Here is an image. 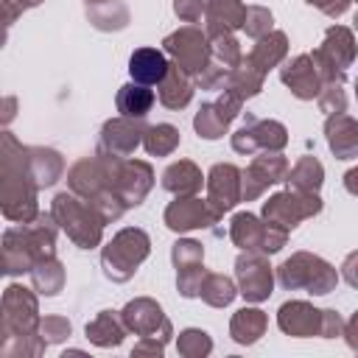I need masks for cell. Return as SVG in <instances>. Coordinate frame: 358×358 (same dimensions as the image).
Wrapping results in <instances>:
<instances>
[{"label": "cell", "instance_id": "6da1fadb", "mask_svg": "<svg viewBox=\"0 0 358 358\" xmlns=\"http://www.w3.org/2000/svg\"><path fill=\"white\" fill-rule=\"evenodd\" d=\"M53 218L67 229V235L78 243V246H84V249H90V246H95L98 241H101V227H103V218L95 213V207H84V204H78L73 196H67V193H62V196H56L53 199Z\"/></svg>", "mask_w": 358, "mask_h": 358}, {"label": "cell", "instance_id": "7a4b0ae2", "mask_svg": "<svg viewBox=\"0 0 358 358\" xmlns=\"http://www.w3.org/2000/svg\"><path fill=\"white\" fill-rule=\"evenodd\" d=\"M145 255H148V235L143 229H123L103 249V268L112 280H129Z\"/></svg>", "mask_w": 358, "mask_h": 358}, {"label": "cell", "instance_id": "3957f363", "mask_svg": "<svg viewBox=\"0 0 358 358\" xmlns=\"http://www.w3.org/2000/svg\"><path fill=\"white\" fill-rule=\"evenodd\" d=\"M280 280L288 288L302 285L310 294H327L336 285V271L313 255H294L280 266Z\"/></svg>", "mask_w": 358, "mask_h": 358}, {"label": "cell", "instance_id": "277c9868", "mask_svg": "<svg viewBox=\"0 0 358 358\" xmlns=\"http://www.w3.org/2000/svg\"><path fill=\"white\" fill-rule=\"evenodd\" d=\"M319 210H322V201L313 193L296 190V193H277V196H271L266 201V207H263V215H266L268 224H274L280 229H288V227H296L302 218H308V215H313Z\"/></svg>", "mask_w": 358, "mask_h": 358}, {"label": "cell", "instance_id": "5b68a950", "mask_svg": "<svg viewBox=\"0 0 358 358\" xmlns=\"http://www.w3.org/2000/svg\"><path fill=\"white\" fill-rule=\"evenodd\" d=\"M232 241L243 249H263V252H277L285 243V229L274 224H260L255 215L241 213L232 218Z\"/></svg>", "mask_w": 358, "mask_h": 358}, {"label": "cell", "instance_id": "8992f818", "mask_svg": "<svg viewBox=\"0 0 358 358\" xmlns=\"http://www.w3.org/2000/svg\"><path fill=\"white\" fill-rule=\"evenodd\" d=\"M162 45L185 73H201L207 67V53L210 50H207V39L201 36V31L182 28V31L171 34Z\"/></svg>", "mask_w": 358, "mask_h": 358}, {"label": "cell", "instance_id": "52a82bcc", "mask_svg": "<svg viewBox=\"0 0 358 358\" xmlns=\"http://www.w3.org/2000/svg\"><path fill=\"white\" fill-rule=\"evenodd\" d=\"M241 179L243 173L235 168V165H215L207 176V204L221 215L227 213L229 207H235V201L243 196V187H241Z\"/></svg>", "mask_w": 358, "mask_h": 358}, {"label": "cell", "instance_id": "ba28073f", "mask_svg": "<svg viewBox=\"0 0 358 358\" xmlns=\"http://www.w3.org/2000/svg\"><path fill=\"white\" fill-rule=\"evenodd\" d=\"M285 126L274 120H260L252 126H243L238 134H232V148L241 154H252L255 148H282L285 145Z\"/></svg>", "mask_w": 358, "mask_h": 358}, {"label": "cell", "instance_id": "9c48e42d", "mask_svg": "<svg viewBox=\"0 0 358 358\" xmlns=\"http://www.w3.org/2000/svg\"><path fill=\"white\" fill-rule=\"evenodd\" d=\"M218 218V213L199 199H176L168 210H165V224L176 232L185 229H196V227H210Z\"/></svg>", "mask_w": 358, "mask_h": 358}, {"label": "cell", "instance_id": "30bf717a", "mask_svg": "<svg viewBox=\"0 0 358 358\" xmlns=\"http://www.w3.org/2000/svg\"><path fill=\"white\" fill-rule=\"evenodd\" d=\"M238 280H241V294L246 299H266L271 294V271L263 257L257 255H243L238 257Z\"/></svg>", "mask_w": 358, "mask_h": 358}, {"label": "cell", "instance_id": "8fae6325", "mask_svg": "<svg viewBox=\"0 0 358 358\" xmlns=\"http://www.w3.org/2000/svg\"><path fill=\"white\" fill-rule=\"evenodd\" d=\"M285 176V159L280 154H263L257 157L249 171L243 173V199H255L266 185H274Z\"/></svg>", "mask_w": 358, "mask_h": 358}, {"label": "cell", "instance_id": "7c38bea8", "mask_svg": "<svg viewBox=\"0 0 358 358\" xmlns=\"http://www.w3.org/2000/svg\"><path fill=\"white\" fill-rule=\"evenodd\" d=\"M324 131H327V143H330V148H333L336 157H341V159L358 157V123L352 117L336 112L327 120Z\"/></svg>", "mask_w": 358, "mask_h": 358}, {"label": "cell", "instance_id": "4fadbf2b", "mask_svg": "<svg viewBox=\"0 0 358 358\" xmlns=\"http://www.w3.org/2000/svg\"><path fill=\"white\" fill-rule=\"evenodd\" d=\"M168 67L171 64L165 62V56L154 48H140L129 59V73L134 84H162V78L168 76Z\"/></svg>", "mask_w": 358, "mask_h": 358}, {"label": "cell", "instance_id": "5bb4252c", "mask_svg": "<svg viewBox=\"0 0 358 358\" xmlns=\"http://www.w3.org/2000/svg\"><path fill=\"white\" fill-rule=\"evenodd\" d=\"M313 67L316 64L310 56H296L294 62H288L282 67V81L291 87V92L296 98H313L319 92V76Z\"/></svg>", "mask_w": 358, "mask_h": 358}, {"label": "cell", "instance_id": "9a60e30c", "mask_svg": "<svg viewBox=\"0 0 358 358\" xmlns=\"http://www.w3.org/2000/svg\"><path fill=\"white\" fill-rule=\"evenodd\" d=\"M140 134H145V131H140L137 123H131L129 117H117L103 126L101 140H103V148H109L112 154H131L140 143Z\"/></svg>", "mask_w": 358, "mask_h": 358}, {"label": "cell", "instance_id": "2e32d148", "mask_svg": "<svg viewBox=\"0 0 358 358\" xmlns=\"http://www.w3.org/2000/svg\"><path fill=\"white\" fill-rule=\"evenodd\" d=\"M190 95H193V84H190L187 73L179 64L176 67H168V76L159 84V101L168 109H182V106H187Z\"/></svg>", "mask_w": 358, "mask_h": 358}, {"label": "cell", "instance_id": "e0dca14e", "mask_svg": "<svg viewBox=\"0 0 358 358\" xmlns=\"http://www.w3.org/2000/svg\"><path fill=\"white\" fill-rule=\"evenodd\" d=\"M162 185H165V190H171V193H179V196H190V193H196L199 187H201V173H199V168L193 165V162H173L165 173H162Z\"/></svg>", "mask_w": 358, "mask_h": 358}, {"label": "cell", "instance_id": "ac0fdd59", "mask_svg": "<svg viewBox=\"0 0 358 358\" xmlns=\"http://www.w3.org/2000/svg\"><path fill=\"white\" fill-rule=\"evenodd\" d=\"M207 14H210V31H229L243 25L246 8L238 0H207Z\"/></svg>", "mask_w": 358, "mask_h": 358}, {"label": "cell", "instance_id": "d6986e66", "mask_svg": "<svg viewBox=\"0 0 358 358\" xmlns=\"http://www.w3.org/2000/svg\"><path fill=\"white\" fill-rule=\"evenodd\" d=\"M282 56H285V34H268V36H260V42L255 45V50L249 56V64L257 73H266Z\"/></svg>", "mask_w": 358, "mask_h": 358}, {"label": "cell", "instance_id": "ffe728a7", "mask_svg": "<svg viewBox=\"0 0 358 358\" xmlns=\"http://www.w3.org/2000/svg\"><path fill=\"white\" fill-rule=\"evenodd\" d=\"M319 313L322 310H313L302 302H291V305H282L280 310V324L282 330L288 333H296V336H305V333H313L316 322H319Z\"/></svg>", "mask_w": 358, "mask_h": 358}, {"label": "cell", "instance_id": "44dd1931", "mask_svg": "<svg viewBox=\"0 0 358 358\" xmlns=\"http://www.w3.org/2000/svg\"><path fill=\"white\" fill-rule=\"evenodd\" d=\"M154 103V92L145 90V84H126L117 92V109L123 117H143Z\"/></svg>", "mask_w": 358, "mask_h": 358}, {"label": "cell", "instance_id": "7402d4cb", "mask_svg": "<svg viewBox=\"0 0 358 358\" xmlns=\"http://www.w3.org/2000/svg\"><path fill=\"white\" fill-rule=\"evenodd\" d=\"M28 171H31V179L36 185H53L56 176L62 173V159L56 151H42V148H31V157H28Z\"/></svg>", "mask_w": 358, "mask_h": 358}, {"label": "cell", "instance_id": "603a6c76", "mask_svg": "<svg viewBox=\"0 0 358 358\" xmlns=\"http://www.w3.org/2000/svg\"><path fill=\"white\" fill-rule=\"evenodd\" d=\"M143 143H145L148 154L165 157V154H171V151L179 145V131H176L173 126H168V123H159V126H151V129H145V134H143Z\"/></svg>", "mask_w": 358, "mask_h": 358}, {"label": "cell", "instance_id": "cb8c5ba5", "mask_svg": "<svg viewBox=\"0 0 358 358\" xmlns=\"http://www.w3.org/2000/svg\"><path fill=\"white\" fill-rule=\"evenodd\" d=\"M288 182H291L296 190H302V193H313V190L322 185V165H319L313 157H305V159H299V162L294 165Z\"/></svg>", "mask_w": 358, "mask_h": 358}, {"label": "cell", "instance_id": "d4e9b609", "mask_svg": "<svg viewBox=\"0 0 358 358\" xmlns=\"http://www.w3.org/2000/svg\"><path fill=\"white\" fill-rule=\"evenodd\" d=\"M227 126H229V120L221 115V109H218L215 103H204V106L199 109V115H196V131H199L201 137H207V140L221 137V134L227 131Z\"/></svg>", "mask_w": 358, "mask_h": 358}, {"label": "cell", "instance_id": "484cf974", "mask_svg": "<svg viewBox=\"0 0 358 358\" xmlns=\"http://www.w3.org/2000/svg\"><path fill=\"white\" fill-rule=\"evenodd\" d=\"M34 282H36V288H42V294H56L62 285V266L50 257L48 260L42 257L34 268Z\"/></svg>", "mask_w": 358, "mask_h": 358}, {"label": "cell", "instance_id": "4316f807", "mask_svg": "<svg viewBox=\"0 0 358 358\" xmlns=\"http://www.w3.org/2000/svg\"><path fill=\"white\" fill-rule=\"evenodd\" d=\"M263 324H266V322H263V313H260V310L243 308V310L235 316V322H232V333H235L238 341H252L255 336H260Z\"/></svg>", "mask_w": 358, "mask_h": 358}, {"label": "cell", "instance_id": "83f0119b", "mask_svg": "<svg viewBox=\"0 0 358 358\" xmlns=\"http://www.w3.org/2000/svg\"><path fill=\"white\" fill-rule=\"evenodd\" d=\"M210 36H213V50H215V56H218L224 64L235 67V64L241 62V48H238V42L229 36V31H210Z\"/></svg>", "mask_w": 358, "mask_h": 358}, {"label": "cell", "instance_id": "f1b7e54d", "mask_svg": "<svg viewBox=\"0 0 358 358\" xmlns=\"http://www.w3.org/2000/svg\"><path fill=\"white\" fill-rule=\"evenodd\" d=\"M201 294H204V299L213 302V305H227V302L235 296V285H232L227 277L213 274V277H207V285L201 288Z\"/></svg>", "mask_w": 358, "mask_h": 358}, {"label": "cell", "instance_id": "f546056e", "mask_svg": "<svg viewBox=\"0 0 358 358\" xmlns=\"http://www.w3.org/2000/svg\"><path fill=\"white\" fill-rule=\"evenodd\" d=\"M243 28L249 36H266L268 28H271V14L260 6L255 8H246V17H243Z\"/></svg>", "mask_w": 358, "mask_h": 358}, {"label": "cell", "instance_id": "4dcf8cb0", "mask_svg": "<svg viewBox=\"0 0 358 358\" xmlns=\"http://www.w3.org/2000/svg\"><path fill=\"white\" fill-rule=\"evenodd\" d=\"M173 263H176L179 268L201 263V246H199L196 241H179V243L173 246Z\"/></svg>", "mask_w": 358, "mask_h": 358}, {"label": "cell", "instance_id": "1f68e13d", "mask_svg": "<svg viewBox=\"0 0 358 358\" xmlns=\"http://www.w3.org/2000/svg\"><path fill=\"white\" fill-rule=\"evenodd\" d=\"M319 106L322 112H341L344 109V92L338 84H327L324 92L319 95Z\"/></svg>", "mask_w": 358, "mask_h": 358}, {"label": "cell", "instance_id": "d6a6232c", "mask_svg": "<svg viewBox=\"0 0 358 358\" xmlns=\"http://www.w3.org/2000/svg\"><path fill=\"white\" fill-rule=\"evenodd\" d=\"M224 78H227V73H224V67H218V64H207V67L199 73V84H201L204 90H215V87H221Z\"/></svg>", "mask_w": 358, "mask_h": 358}, {"label": "cell", "instance_id": "836d02e7", "mask_svg": "<svg viewBox=\"0 0 358 358\" xmlns=\"http://www.w3.org/2000/svg\"><path fill=\"white\" fill-rule=\"evenodd\" d=\"M173 8H176V14H179L182 20H187V22H196V20L201 17V8H204V3H201V0H176V3H173Z\"/></svg>", "mask_w": 358, "mask_h": 358}, {"label": "cell", "instance_id": "e575fe53", "mask_svg": "<svg viewBox=\"0 0 358 358\" xmlns=\"http://www.w3.org/2000/svg\"><path fill=\"white\" fill-rule=\"evenodd\" d=\"M310 6H316V8H322L324 14H330V17H338V14H344L347 11V6H350V0H308Z\"/></svg>", "mask_w": 358, "mask_h": 358}, {"label": "cell", "instance_id": "d590c367", "mask_svg": "<svg viewBox=\"0 0 358 358\" xmlns=\"http://www.w3.org/2000/svg\"><path fill=\"white\" fill-rule=\"evenodd\" d=\"M344 277L350 280V285H358V252L347 257V263H344Z\"/></svg>", "mask_w": 358, "mask_h": 358}, {"label": "cell", "instance_id": "8d00e7d4", "mask_svg": "<svg viewBox=\"0 0 358 358\" xmlns=\"http://www.w3.org/2000/svg\"><path fill=\"white\" fill-rule=\"evenodd\" d=\"M344 185H347L350 193H358V168H352V171L344 176Z\"/></svg>", "mask_w": 358, "mask_h": 358}, {"label": "cell", "instance_id": "74e56055", "mask_svg": "<svg viewBox=\"0 0 358 358\" xmlns=\"http://www.w3.org/2000/svg\"><path fill=\"white\" fill-rule=\"evenodd\" d=\"M36 3H42V0H20V8H28V6H36Z\"/></svg>", "mask_w": 358, "mask_h": 358}, {"label": "cell", "instance_id": "f35d334b", "mask_svg": "<svg viewBox=\"0 0 358 358\" xmlns=\"http://www.w3.org/2000/svg\"><path fill=\"white\" fill-rule=\"evenodd\" d=\"M90 6H98V3H106V0H87Z\"/></svg>", "mask_w": 358, "mask_h": 358}]
</instances>
